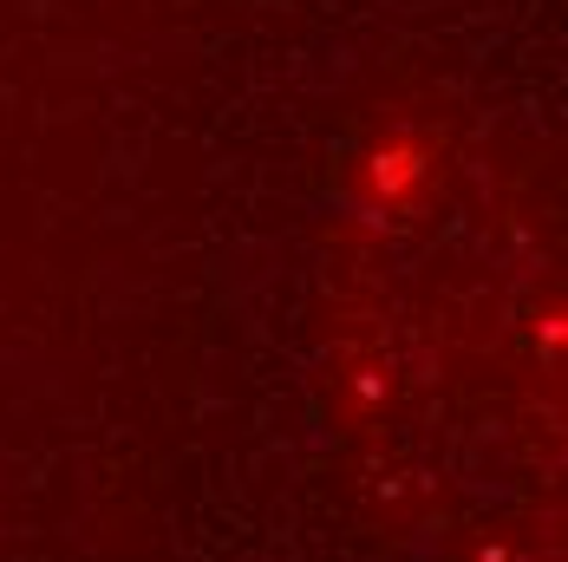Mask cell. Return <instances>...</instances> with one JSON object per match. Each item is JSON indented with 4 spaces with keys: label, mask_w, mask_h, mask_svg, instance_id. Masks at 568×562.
Masks as SVG:
<instances>
[{
    "label": "cell",
    "mask_w": 568,
    "mask_h": 562,
    "mask_svg": "<svg viewBox=\"0 0 568 562\" xmlns=\"http://www.w3.org/2000/svg\"><path fill=\"white\" fill-rule=\"evenodd\" d=\"M425 177H432V144L425 138H393V144H379L366 158V190L379 203H405Z\"/></svg>",
    "instance_id": "obj_1"
}]
</instances>
